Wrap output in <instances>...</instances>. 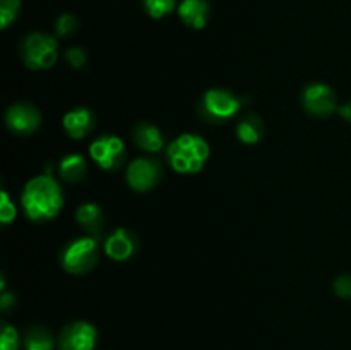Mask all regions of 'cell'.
<instances>
[{"label": "cell", "instance_id": "cell-8", "mask_svg": "<svg viewBox=\"0 0 351 350\" xmlns=\"http://www.w3.org/2000/svg\"><path fill=\"white\" fill-rule=\"evenodd\" d=\"M302 105L307 113L324 119L338 110V100L328 84L314 82V84H308L302 93Z\"/></svg>", "mask_w": 351, "mask_h": 350}, {"label": "cell", "instance_id": "cell-1", "mask_svg": "<svg viewBox=\"0 0 351 350\" xmlns=\"http://www.w3.org/2000/svg\"><path fill=\"white\" fill-rule=\"evenodd\" d=\"M21 202L27 218L33 222H47L60 213L64 194L55 178L50 175H38L24 185Z\"/></svg>", "mask_w": 351, "mask_h": 350}, {"label": "cell", "instance_id": "cell-18", "mask_svg": "<svg viewBox=\"0 0 351 350\" xmlns=\"http://www.w3.org/2000/svg\"><path fill=\"white\" fill-rule=\"evenodd\" d=\"M24 350H53L55 338L45 326H31L24 335Z\"/></svg>", "mask_w": 351, "mask_h": 350}, {"label": "cell", "instance_id": "cell-27", "mask_svg": "<svg viewBox=\"0 0 351 350\" xmlns=\"http://www.w3.org/2000/svg\"><path fill=\"white\" fill-rule=\"evenodd\" d=\"M338 110H339V113H341L343 119H345L346 122H350V124H351V102L346 103V105L339 106Z\"/></svg>", "mask_w": 351, "mask_h": 350}, {"label": "cell", "instance_id": "cell-2", "mask_svg": "<svg viewBox=\"0 0 351 350\" xmlns=\"http://www.w3.org/2000/svg\"><path fill=\"white\" fill-rule=\"evenodd\" d=\"M167 156L178 174H197L209 158V144L197 134H184L168 146Z\"/></svg>", "mask_w": 351, "mask_h": 350}, {"label": "cell", "instance_id": "cell-13", "mask_svg": "<svg viewBox=\"0 0 351 350\" xmlns=\"http://www.w3.org/2000/svg\"><path fill=\"white\" fill-rule=\"evenodd\" d=\"M178 16L187 26L202 30L209 19V2L208 0H182L178 5Z\"/></svg>", "mask_w": 351, "mask_h": 350}, {"label": "cell", "instance_id": "cell-21", "mask_svg": "<svg viewBox=\"0 0 351 350\" xmlns=\"http://www.w3.org/2000/svg\"><path fill=\"white\" fill-rule=\"evenodd\" d=\"M79 21L77 17L72 16V14H62L57 21H55V33L58 36H71L77 31Z\"/></svg>", "mask_w": 351, "mask_h": 350}, {"label": "cell", "instance_id": "cell-3", "mask_svg": "<svg viewBox=\"0 0 351 350\" xmlns=\"http://www.w3.org/2000/svg\"><path fill=\"white\" fill-rule=\"evenodd\" d=\"M99 246L95 235L71 240L60 250V264L67 273L86 275L98 264Z\"/></svg>", "mask_w": 351, "mask_h": 350}, {"label": "cell", "instance_id": "cell-20", "mask_svg": "<svg viewBox=\"0 0 351 350\" xmlns=\"http://www.w3.org/2000/svg\"><path fill=\"white\" fill-rule=\"evenodd\" d=\"M19 9L21 0H0V26L3 30L17 19Z\"/></svg>", "mask_w": 351, "mask_h": 350}, {"label": "cell", "instance_id": "cell-5", "mask_svg": "<svg viewBox=\"0 0 351 350\" xmlns=\"http://www.w3.org/2000/svg\"><path fill=\"white\" fill-rule=\"evenodd\" d=\"M57 40L47 33H31L21 43V55L26 67L33 71L50 69L57 62Z\"/></svg>", "mask_w": 351, "mask_h": 350}, {"label": "cell", "instance_id": "cell-9", "mask_svg": "<svg viewBox=\"0 0 351 350\" xmlns=\"http://www.w3.org/2000/svg\"><path fill=\"white\" fill-rule=\"evenodd\" d=\"M98 331L88 321H74L58 335V350H95Z\"/></svg>", "mask_w": 351, "mask_h": 350}, {"label": "cell", "instance_id": "cell-25", "mask_svg": "<svg viewBox=\"0 0 351 350\" xmlns=\"http://www.w3.org/2000/svg\"><path fill=\"white\" fill-rule=\"evenodd\" d=\"M335 292L338 297L351 299V275H343V277L336 278Z\"/></svg>", "mask_w": 351, "mask_h": 350}, {"label": "cell", "instance_id": "cell-7", "mask_svg": "<svg viewBox=\"0 0 351 350\" xmlns=\"http://www.w3.org/2000/svg\"><path fill=\"white\" fill-rule=\"evenodd\" d=\"M89 154L99 165V168L108 172L119 170L125 161V148L120 137L106 134L93 141L89 146Z\"/></svg>", "mask_w": 351, "mask_h": 350}, {"label": "cell", "instance_id": "cell-17", "mask_svg": "<svg viewBox=\"0 0 351 350\" xmlns=\"http://www.w3.org/2000/svg\"><path fill=\"white\" fill-rule=\"evenodd\" d=\"M58 174L65 182L71 184H77L88 174V165L82 154H67L62 158L60 165H58Z\"/></svg>", "mask_w": 351, "mask_h": 350}, {"label": "cell", "instance_id": "cell-24", "mask_svg": "<svg viewBox=\"0 0 351 350\" xmlns=\"http://www.w3.org/2000/svg\"><path fill=\"white\" fill-rule=\"evenodd\" d=\"M65 60H67L74 69H82L88 64V55H86L84 48L74 47L71 48V50L65 51Z\"/></svg>", "mask_w": 351, "mask_h": 350}, {"label": "cell", "instance_id": "cell-14", "mask_svg": "<svg viewBox=\"0 0 351 350\" xmlns=\"http://www.w3.org/2000/svg\"><path fill=\"white\" fill-rule=\"evenodd\" d=\"M132 141L147 153H158L163 150V136H161L160 129L149 122H139L134 126Z\"/></svg>", "mask_w": 351, "mask_h": 350}, {"label": "cell", "instance_id": "cell-6", "mask_svg": "<svg viewBox=\"0 0 351 350\" xmlns=\"http://www.w3.org/2000/svg\"><path fill=\"white\" fill-rule=\"evenodd\" d=\"M127 184L137 192L156 187L163 177V165L154 158H137L127 167Z\"/></svg>", "mask_w": 351, "mask_h": 350}, {"label": "cell", "instance_id": "cell-4", "mask_svg": "<svg viewBox=\"0 0 351 350\" xmlns=\"http://www.w3.org/2000/svg\"><path fill=\"white\" fill-rule=\"evenodd\" d=\"M242 106V100L226 89H209L202 95L197 112L204 122L219 124L232 119Z\"/></svg>", "mask_w": 351, "mask_h": 350}, {"label": "cell", "instance_id": "cell-16", "mask_svg": "<svg viewBox=\"0 0 351 350\" xmlns=\"http://www.w3.org/2000/svg\"><path fill=\"white\" fill-rule=\"evenodd\" d=\"M237 136L243 144H257L264 136V122L257 113H247L237 126Z\"/></svg>", "mask_w": 351, "mask_h": 350}, {"label": "cell", "instance_id": "cell-23", "mask_svg": "<svg viewBox=\"0 0 351 350\" xmlns=\"http://www.w3.org/2000/svg\"><path fill=\"white\" fill-rule=\"evenodd\" d=\"M16 218V206L10 201L9 194L5 191L0 192V222L3 225H9Z\"/></svg>", "mask_w": 351, "mask_h": 350}, {"label": "cell", "instance_id": "cell-10", "mask_svg": "<svg viewBox=\"0 0 351 350\" xmlns=\"http://www.w3.org/2000/svg\"><path fill=\"white\" fill-rule=\"evenodd\" d=\"M41 112L31 103H16L9 106L5 113V126L10 132H16L19 136H29L36 132L41 126Z\"/></svg>", "mask_w": 351, "mask_h": 350}, {"label": "cell", "instance_id": "cell-19", "mask_svg": "<svg viewBox=\"0 0 351 350\" xmlns=\"http://www.w3.org/2000/svg\"><path fill=\"white\" fill-rule=\"evenodd\" d=\"M177 5V0H144V9L154 19H161Z\"/></svg>", "mask_w": 351, "mask_h": 350}, {"label": "cell", "instance_id": "cell-11", "mask_svg": "<svg viewBox=\"0 0 351 350\" xmlns=\"http://www.w3.org/2000/svg\"><path fill=\"white\" fill-rule=\"evenodd\" d=\"M139 249V239L129 229H117L105 240L106 256L113 261H127Z\"/></svg>", "mask_w": 351, "mask_h": 350}, {"label": "cell", "instance_id": "cell-15", "mask_svg": "<svg viewBox=\"0 0 351 350\" xmlns=\"http://www.w3.org/2000/svg\"><path fill=\"white\" fill-rule=\"evenodd\" d=\"M75 220L79 225L91 235H98L103 230V223H105V215H103L101 208L95 202H86V205L79 206L75 211Z\"/></svg>", "mask_w": 351, "mask_h": 350}, {"label": "cell", "instance_id": "cell-26", "mask_svg": "<svg viewBox=\"0 0 351 350\" xmlns=\"http://www.w3.org/2000/svg\"><path fill=\"white\" fill-rule=\"evenodd\" d=\"M14 305H16V295L10 294V292H3L2 297H0V307H2V311L9 312Z\"/></svg>", "mask_w": 351, "mask_h": 350}, {"label": "cell", "instance_id": "cell-22", "mask_svg": "<svg viewBox=\"0 0 351 350\" xmlns=\"http://www.w3.org/2000/svg\"><path fill=\"white\" fill-rule=\"evenodd\" d=\"M19 333L14 326L2 323V335H0V350H17L19 349Z\"/></svg>", "mask_w": 351, "mask_h": 350}, {"label": "cell", "instance_id": "cell-12", "mask_svg": "<svg viewBox=\"0 0 351 350\" xmlns=\"http://www.w3.org/2000/svg\"><path fill=\"white\" fill-rule=\"evenodd\" d=\"M62 124H64V129L69 137H72V139H82V137H86L95 129L96 117L89 108L79 106V108H74L65 113Z\"/></svg>", "mask_w": 351, "mask_h": 350}]
</instances>
